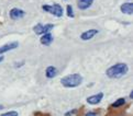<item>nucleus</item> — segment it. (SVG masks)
I'll use <instances>...</instances> for the list:
<instances>
[{"instance_id":"f257e3e1","label":"nucleus","mask_w":133,"mask_h":116,"mask_svg":"<svg viewBox=\"0 0 133 116\" xmlns=\"http://www.w3.org/2000/svg\"><path fill=\"white\" fill-rule=\"evenodd\" d=\"M129 71V67L127 64H116L107 69L106 75L111 79H118L125 76Z\"/></svg>"},{"instance_id":"f03ea898","label":"nucleus","mask_w":133,"mask_h":116,"mask_svg":"<svg viewBox=\"0 0 133 116\" xmlns=\"http://www.w3.org/2000/svg\"><path fill=\"white\" fill-rule=\"evenodd\" d=\"M83 77L78 75V73H73V75H68L64 78L61 79L62 86L65 88H76L82 84Z\"/></svg>"},{"instance_id":"7ed1b4c3","label":"nucleus","mask_w":133,"mask_h":116,"mask_svg":"<svg viewBox=\"0 0 133 116\" xmlns=\"http://www.w3.org/2000/svg\"><path fill=\"white\" fill-rule=\"evenodd\" d=\"M43 10L46 11V12H49L51 13V14H53L55 17H57V18H61L62 16H63V8H62L59 4L57 3H55L53 4V6H49V4H44L43 7Z\"/></svg>"},{"instance_id":"20e7f679","label":"nucleus","mask_w":133,"mask_h":116,"mask_svg":"<svg viewBox=\"0 0 133 116\" xmlns=\"http://www.w3.org/2000/svg\"><path fill=\"white\" fill-rule=\"evenodd\" d=\"M54 25L53 24H46V25H42V24H36L33 27V31L35 32V34L39 35H43L45 33H49V32L53 29Z\"/></svg>"},{"instance_id":"39448f33","label":"nucleus","mask_w":133,"mask_h":116,"mask_svg":"<svg viewBox=\"0 0 133 116\" xmlns=\"http://www.w3.org/2000/svg\"><path fill=\"white\" fill-rule=\"evenodd\" d=\"M25 16V12L21 10V9H18V8H13L10 10V18L12 20H19V19H22L23 17Z\"/></svg>"},{"instance_id":"423d86ee","label":"nucleus","mask_w":133,"mask_h":116,"mask_svg":"<svg viewBox=\"0 0 133 116\" xmlns=\"http://www.w3.org/2000/svg\"><path fill=\"white\" fill-rule=\"evenodd\" d=\"M102 97H103V93H102V92H99V93H97V94H94L91 96L87 97V103L91 104V105L99 104L101 102Z\"/></svg>"},{"instance_id":"0eeeda50","label":"nucleus","mask_w":133,"mask_h":116,"mask_svg":"<svg viewBox=\"0 0 133 116\" xmlns=\"http://www.w3.org/2000/svg\"><path fill=\"white\" fill-rule=\"evenodd\" d=\"M18 46H19V44L17 43V42H12V43H8L6 45H3V46L0 47V55L3 54V53H7V52H9V50L15 49V48L18 47Z\"/></svg>"},{"instance_id":"6e6552de","label":"nucleus","mask_w":133,"mask_h":116,"mask_svg":"<svg viewBox=\"0 0 133 116\" xmlns=\"http://www.w3.org/2000/svg\"><path fill=\"white\" fill-rule=\"evenodd\" d=\"M96 34H98V30H88V31L84 32V33L80 35V38H82L83 41H88L90 38H92Z\"/></svg>"},{"instance_id":"1a4fd4ad","label":"nucleus","mask_w":133,"mask_h":116,"mask_svg":"<svg viewBox=\"0 0 133 116\" xmlns=\"http://www.w3.org/2000/svg\"><path fill=\"white\" fill-rule=\"evenodd\" d=\"M94 0H78L77 1V6L80 10H86L92 4Z\"/></svg>"},{"instance_id":"9d476101","label":"nucleus","mask_w":133,"mask_h":116,"mask_svg":"<svg viewBox=\"0 0 133 116\" xmlns=\"http://www.w3.org/2000/svg\"><path fill=\"white\" fill-rule=\"evenodd\" d=\"M57 69H56L55 67L53 66H49L46 68V70H45V76L46 78H49V79H52V78H54L56 77V75H57Z\"/></svg>"},{"instance_id":"9b49d317","label":"nucleus","mask_w":133,"mask_h":116,"mask_svg":"<svg viewBox=\"0 0 133 116\" xmlns=\"http://www.w3.org/2000/svg\"><path fill=\"white\" fill-rule=\"evenodd\" d=\"M121 12L125 13V14H132V12H133V4L131 2L123 3L121 6Z\"/></svg>"},{"instance_id":"f8f14e48","label":"nucleus","mask_w":133,"mask_h":116,"mask_svg":"<svg viewBox=\"0 0 133 116\" xmlns=\"http://www.w3.org/2000/svg\"><path fill=\"white\" fill-rule=\"evenodd\" d=\"M52 42H53V35H52L50 32L43 34V36L41 37V43L43 45H50Z\"/></svg>"},{"instance_id":"ddd939ff","label":"nucleus","mask_w":133,"mask_h":116,"mask_svg":"<svg viewBox=\"0 0 133 116\" xmlns=\"http://www.w3.org/2000/svg\"><path fill=\"white\" fill-rule=\"evenodd\" d=\"M125 104V99H123V97H120V99H118L115 103L112 104V107H120V106L124 105Z\"/></svg>"},{"instance_id":"4468645a","label":"nucleus","mask_w":133,"mask_h":116,"mask_svg":"<svg viewBox=\"0 0 133 116\" xmlns=\"http://www.w3.org/2000/svg\"><path fill=\"white\" fill-rule=\"evenodd\" d=\"M67 16L69 18H74V11H73V7L72 6H67Z\"/></svg>"},{"instance_id":"2eb2a0df","label":"nucleus","mask_w":133,"mask_h":116,"mask_svg":"<svg viewBox=\"0 0 133 116\" xmlns=\"http://www.w3.org/2000/svg\"><path fill=\"white\" fill-rule=\"evenodd\" d=\"M0 116H18V112H16V111H10V112H8V113H3Z\"/></svg>"},{"instance_id":"dca6fc26","label":"nucleus","mask_w":133,"mask_h":116,"mask_svg":"<svg viewBox=\"0 0 133 116\" xmlns=\"http://www.w3.org/2000/svg\"><path fill=\"white\" fill-rule=\"evenodd\" d=\"M76 112H77V110H73V111H70V112H67L65 114V116H70V115H73V114H75Z\"/></svg>"},{"instance_id":"f3484780","label":"nucleus","mask_w":133,"mask_h":116,"mask_svg":"<svg viewBox=\"0 0 133 116\" xmlns=\"http://www.w3.org/2000/svg\"><path fill=\"white\" fill-rule=\"evenodd\" d=\"M86 116H98V115H97V113H95V112H88L86 114Z\"/></svg>"},{"instance_id":"a211bd4d","label":"nucleus","mask_w":133,"mask_h":116,"mask_svg":"<svg viewBox=\"0 0 133 116\" xmlns=\"http://www.w3.org/2000/svg\"><path fill=\"white\" fill-rule=\"evenodd\" d=\"M130 99H133V91H131V93H130Z\"/></svg>"},{"instance_id":"6ab92c4d","label":"nucleus","mask_w":133,"mask_h":116,"mask_svg":"<svg viewBox=\"0 0 133 116\" xmlns=\"http://www.w3.org/2000/svg\"><path fill=\"white\" fill-rule=\"evenodd\" d=\"M2 60H3V57H2V56H0V63H1Z\"/></svg>"},{"instance_id":"aec40b11","label":"nucleus","mask_w":133,"mask_h":116,"mask_svg":"<svg viewBox=\"0 0 133 116\" xmlns=\"http://www.w3.org/2000/svg\"><path fill=\"white\" fill-rule=\"evenodd\" d=\"M2 109H3V106H2V105H0V110H2Z\"/></svg>"}]
</instances>
